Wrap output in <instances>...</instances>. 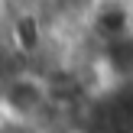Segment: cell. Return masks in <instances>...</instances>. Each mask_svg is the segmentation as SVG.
Wrapping results in <instances>:
<instances>
[{"mask_svg": "<svg viewBox=\"0 0 133 133\" xmlns=\"http://www.w3.org/2000/svg\"><path fill=\"white\" fill-rule=\"evenodd\" d=\"M0 104L16 120H36L45 110H52L49 91H45V78L32 75V71H19V75L6 78L3 91H0Z\"/></svg>", "mask_w": 133, "mask_h": 133, "instance_id": "cell-1", "label": "cell"}, {"mask_svg": "<svg viewBox=\"0 0 133 133\" xmlns=\"http://www.w3.org/2000/svg\"><path fill=\"white\" fill-rule=\"evenodd\" d=\"M94 62L114 78V84L133 81V32L97 42V58Z\"/></svg>", "mask_w": 133, "mask_h": 133, "instance_id": "cell-3", "label": "cell"}, {"mask_svg": "<svg viewBox=\"0 0 133 133\" xmlns=\"http://www.w3.org/2000/svg\"><path fill=\"white\" fill-rule=\"evenodd\" d=\"M88 16H91V29L101 42L133 32V13L123 0H97Z\"/></svg>", "mask_w": 133, "mask_h": 133, "instance_id": "cell-2", "label": "cell"}, {"mask_svg": "<svg viewBox=\"0 0 133 133\" xmlns=\"http://www.w3.org/2000/svg\"><path fill=\"white\" fill-rule=\"evenodd\" d=\"M10 39H13V45H16L23 55L39 52L42 42H45V36H42V19H39L36 13H29V10L16 13L13 23H10Z\"/></svg>", "mask_w": 133, "mask_h": 133, "instance_id": "cell-4", "label": "cell"}]
</instances>
